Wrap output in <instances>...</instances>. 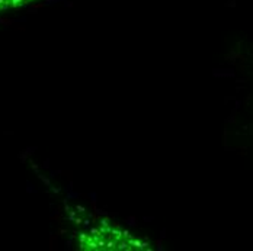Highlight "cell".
<instances>
[{
  "label": "cell",
  "mask_w": 253,
  "mask_h": 251,
  "mask_svg": "<svg viewBox=\"0 0 253 251\" xmlns=\"http://www.w3.org/2000/svg\"><path fill=\"white\" fill-rule=\"evenodd\" d=\"M40 1H42V0H0V16L4 13H9V12L29 7Z\"/></svg>",
  "instance_id": "obj_1"
}]
</instances>
